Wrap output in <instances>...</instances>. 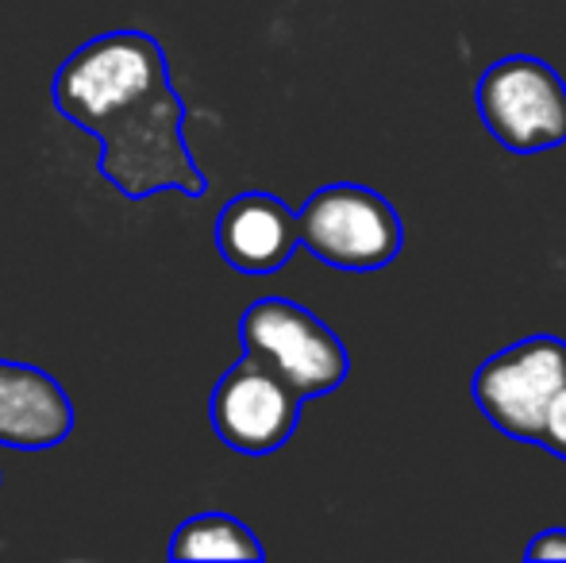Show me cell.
<instances>
[{
	"label": "cell",
	"instance_id": "6da1fadb",
	"mask_svg": "<svg viewBox=\"0 0 566 563\" xmlns=\"http://www.w3.org/2000/svg\"><path fill=\"white\" fill-rule=\"evenodd\" d=\"M51 97L70 124L101 139V174L127 201H147L158 189L193 201L209 194L181 136L186 105L155 35L119 28L82 43L59 66Z\"/></svg>",
	"mask_w": 566,
	"mask_h": 563
},
{
	"label": "cell",
	"instance_id": "7a4b0ae2",
	"mask_svg": "<svg viewBox=\"0 0 566 563\" xmlns=\"http://www.w3.org/2000/svg\"><path fill=\"white\" fill-rule=\"evenodd\" d=\"M297 243L336 271L366 274L401 256L405 225L394 205L370 186L336 181L316 189L297 212Z\"/></svg>",
	"mask_w": 566,
	"mask_h": 563
},
{
	"label": "cell",
	"instance_id": "3957f363",
	"mask_svg": "<svg viewBox=\"0 0 566 563\" xmlns=\"http://www.w3.org/2000/svg\"><path fill=\"white\" fill-rule=\"evenodd\" d=\"M239 340L243 352L285 378L301 394V402L339 390L350 371L343 340L321 316L290 298H262L247 305Z\"/></svg>",
	"mask_w": 566,
	"mask_h": 563
},
{
	"label": "cell",
	"instance_id": "277c9868",
	"mask_svg": "<svg viewBox=\"0 0 566 563\" xmlns=\"http://www.w3.org/2000/svg\"><path fill=\"white\" fill-rule=\"evenodd\" d=\"M474 105L490 136L513 155H539L566 143V82L544 59H497L478 77Z\"/></svg>",
	"mask_w": 566,
	"mask_h": 563
},
{
	"label": "cell",
	"instance_id": "5b68a950",
	"mask_svg": "<svg viewBox=\"0 0 566 563\" xmlns=\"http://www.w3.org/2000/svg\"><path fill=\"white\" fill-rule=\"evenodd\" d=\"M566 386V340L528 336L490 355L470 378V398L509 440L536 444L552 398Z\"/></svg>",
	"mask_w": 566,
	"mask_h": 563
},
{
	"label": "cell",
	"instance_id": "8992f818",
	"mask_svg": "<svg viewBox=\"0 0 566 563\" xmlns=\"http://www.w3.org/2000/svg\"><path fill=\"white\" fill-rule=\"evenodd\" d=\"M209 417L231 451L270 456L297 432L301 394L285 378H277L266 363L243 352L212 386Z\"/></svg>",
	"mask_w": 566,
	"mask_h": 563
},
{
	"label": "cell",
	"instance_id": "52a82bcc",
	"mask_svg": "<svg viewBox=\"0 0 566 563\" xmlns=\"http://www.w3.org/2000/svg\"><path fill=\"white\" fill-rule=\"evenodd\" d=\"M217 248L243 274H274L297 251V212L274 194H239L217 217Z\"/></svg>",
	"mask_w": 566,
	"mask_h": 563
},
{
	"label": "cell",
	"instance_id": "ba28073f",
	"mask_svg": "<svg viewBox=\"0 0 566 563\" xmlns=\"http://www.w3.org/2000/svg\"><path fill=\"white\" fill-rule=\"evenodd\" d=\"M74 432L70 394L31 363L0 359V444L20 451L59 448Z\"/></svg>",
	"mask_w": 566,
	"mask_h": 563
},
{
	"label": "cell",
	"instance_id": "9c48e42d",
	"mask_svg": "<svg viewBox=\"0 0 566 563\" xmlns=\"http://www.w3.org/2000/svg\"><path fill=\"white\" fill-rule=\"evenodd\" d=\"M266 549L259 536L231 513H197L174 529L170 560H251L259 563Z\"/></svg>",
	"mask_w": 566,
	"mask_h": 563
},
{
	"label": "cell",
	"instance_id": "30bf717a",
	"mask_svg": "<svg viewBox=\"0 0 566 563\" xmlns=\"http://www.w3.org/2000/svg\"><path fill=\"white\" fill-rule=\"evenodd\" d=\"M536 448L552 451V456L566 459V386L552 398L547 406L544 421H539V436H536Z\"/></svg>",
	"mask_w": 566,
	"mask_h": 563
},
{
	"label": "cell",
	"instance_id": "8fae6325",
	"mask_svg": "<svg viewBox=\"0 0 566 563\" xmlns=\"http://www.w3.org/2000/svg\"><path fill=\"white\" fill-rule=\"evenodd\" d=\"M532 563H544V560H566V529H544L536 541L528 544L524 552Z\"/></svg>",
	"mask_w": 566,
	"mask_h": 563
}]
</instances>
